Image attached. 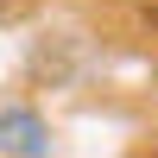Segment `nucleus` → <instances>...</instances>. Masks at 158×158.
<instances>
[{
	"label": "nucleus",
	"mask_w": 158,
	"mask_h": 158,
	"mask_svg": "<svg viewBox=\"0 0 158 158\" xmlns=\"http://www.w3.org/2000/svg\"><path fill=\"white\" fill-rule=\"evenodd\" d=\"M57 133L32 101H6L0 108V158H51Z\"/></svg>",
	"instance_id": "obj_1"
},
{
	"label": "nucleus",
	"mask_w": 158,
	"mask_h": 158,
	"mask_svg": "<svg viewBox=\"0 0 158 158\" xmlns=\"http://www.w3.org/2000/svg\"><path fill=\"white\" fill-rule=\"evenodd\" d=\"M0 19H6V0H0Z\"/></svg>",
	"instance_id": "obj_2"
}]
</instances>
